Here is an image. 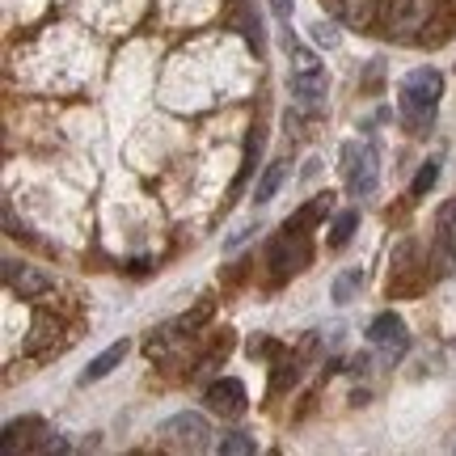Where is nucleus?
<instances>
[{"label": "nucleus", "mask_w": 456, "mask_h": 456, "mask_svg": "<svg viewBox=\"0 0 456 456\" xmlns=\"http://www.w3.org/2000/svg\"><path fill=\"white\" fill-rule=\"evenodd\" d=\"M258 152H262V131L254 127V131H249V140H245V161H241V174H237V186H232V191H241L245 182H249V174H254V161H258Z\"/></svg>", "instance_id": "aec40b11"}, {"label": "nucleus", "mask_w": 456, "mask_h": 456, "mask_svg": "<svg viewBox=\"0 0 456 456\" xmlns=\"http://www.w3.org/2000/svg\"><path fill=\"white\" fill-rule=\"evenodd\" d=\"M436 275H448L456 266V203L440 212V224H436Z\"/></svg>", "instance_id": "9d476101"}, {"label": "nucleus", "mask_w": 456, "mask_h": 456, "mask_svg": "<svg viewBox=\"0 0 456 456\" xmlns=\"http://www.w3.org/2000/svg\"><path fill=\"white\" fill-rule=\"evenodd\" d=\"M330 208H334V195H313L309 203L300 208V212L288 216V224H283V228H296V232H309L313 224H322V220H326Z\"/></svg>", "instance_id": "f8f14e48"}, {"label": "nucleus", "mask_w": 456, "mask_h": 456, "mask_svg": "<svg viewBox=\"0 0 456 456\" xmlns=\"http://www.w3.org/2000/svg\"><path fill=\"white\" fill-rule=\"evenodd\" d=\"M313 258L309 249V232H296V228H283L275 241H271V249H266V262L275 266V275H296V271H305Z\"/></svg>", "instance_id": "423d86ee"}, {"label": "nucleus", "mask_w": 456, "mask_h": 456, "mask_svg": "<svg viewBox=\"0 0 456 456\" xmlns=\"http://www.w3.org/2000/svg\"><path fill=\"white\" fill-rule=\"evenodd\" d=\"M216 452L220 456H254L258 452V444L249 440L245 431H224V436L216 440Z\"/></svg>", "instance_id": "dca6fc26"}, {"label": "nucleus", "mask_w": 456, "mask_h": 456, "mask_svg": "<svg viewBox=\"0 0 456 456\" xmlns=\"http://www.w3.org/2000/svg\"><path fill=\"white\" fill-rule=\"evenodd\" d=\"M283 178H288V161H271L266 169H262V178H258V186H254V203H271L275 199V191L283 186Z\"/></svg>", "instance_id": "4468645a"}, {"label": "nucleus", "mask_w": 456, "mask_h": 456, "mask_svg": "<svg viewBox=\"0 0 456 456\" xmlns=\"http://www.w3.org/2000/svg\"><path fill=\"white\" fill-rule=\"evenodd\" d=\"M338 169H342V182H346V195L351 199H368L380 182V157L368 140H346L338 152Z\"/></svg>", "instance_id": "f03ea898"}, {"label": "nucleus", "mask_w": 456, "mask_h": 456, "mask_svg": "<svg viewBox=\"0 0 456 456\" xmlns=\"http://www.w3.org/2000/svg\"><path fill=\"white\" fill-rule=\"evenodd\" d=\"M368 342H372L380 355L389 359V363H397V359L410 351V326L402 313H376L372 326H368Z\"/></svg>", "instance_id": "39448f33"}, {"label": "nucleus", "mask_w": 456, "mask_h": 456, "mask_svg": "<svg viewBox=\"0 0 456 456\" xmlns=\"http://www.w3.org/2000/svg\"><path fill=\"white\" fill-rule=\"evenodd\" d=\"M161 440L169 448H182V452H203V448H212V423L195 410H182L161 423Z\"/></svg>", "instance_id": "20e7f679"}, {"label": "nucleus", "mask_w": 456, "mask_h": 456, "mask_svg": "<svg viewBox=\"0 0 456 456\" xmlns=\"http://www.w3.org/2000/svg\"><path fill=\"white\" fill-rule=\"evenodd\" d=\"M359 288H363V271L351 266V271H342V275L334 279V300H338V305H351Z\"/></svg>", "instance_id": "a211bd4d"}, {"label": "nucleus", "mask_w": 456, "mask_h": 456, "mask_svg": "<svg viewBox=\"0 0 456 456\" xmlns=\"http://www.w3.org/2000/svg\"><path fill=\"white\" fill-rule=\"evenodd\" d=\"M376 9H380V0H338V13L346 26H372L376 21Z\"/></svg>", "instance_id": "2eb2a0df"}, {"label": "nucleus", "mask_w": 456, "mask_h": 456, "mask_svg": "<svg viewBox=\"0 0 456 456\" xmlns=\"http://www.w3.org/2000/svg\"><path fill=\"white\" fill-rule=\"evenodd\" d=\"M440 182V157H431V161H423V169L414 174V182H410V195L414 199H423L431 186Z\"/></svg>", "instance_id": "6ab92c4d"}, {"label": "nucleus", "mask_w": 456, "mask_h": 456, "mask_svg": "<svg viewBox=\"0 0 456 456\" xmlns=\"http://www.w3.org/2000/svg\"><path fill=\"white\" fill-rule=\"evenodd\" d=\"M355 228H359V212H338L334 216V224H330V245L342 249V245L355 237Z\"/></svg>", "instance_id": "f3484780"}, {"label": "nucleus", "mask_w": 456, "mask_h": 456, "mask_svg": "<svg viewBox=\"0 0 456 456\" xmlns=\"http://www.w3.org/2000/svg\"><path fill=\"white\" fill-rule=\"evenodd\" d=\"M127 351H131V342H127V338L110 342V346H106V351H102L98 359H89V368L81 372V385H98V380H106V376H110L114 368H118V363L127 359Z\"/></svg>", "instance_id": "9b49d317"}, {"label": "nucleus", "mask_w": 456, "mask_h": 456, "mask_svg": "<svg viewBox=\"0 0 456 456\" xmlns=\"http://www.w3.org/2000/svg\"><path fill=\"white\" fill-rule=\"evenodd\" d=\"M436 13V0H389V9H385V30L393 38H410V34H419L431 21Z\"/></svg>", "instance_id": "0eeeda50"}, {"label": "nucleus", "mask_w": 456, "mask_h": 456, "mask_svg": "<svg viewBox=\"0 0 456 456\" xmlns=\"http://www.w3.org/2000/svg\"><path fill=\"white\" fill-rule=\"evenodd\" d=\"M313 43H317V47H338L342 43L338 26H334V21H313Z\"/></svg>", "instance_id": "4be33fe9"}, {"label": "nucleus", "mask_w": 456, "mask_h": 456, "mask_svg": "<svg viewBox=\"0 0 456 456\" xmlns=\"http://www.w3.org/2000/svg\"><path fill=\"white\" fill-rule=\"evenodd\" d=\"M4 288L21 300H34V296L51 292V275H43L38 266H26L17 258H4Z\"/></svg>", "instance_id": "1a4fd4ad"}, {"label": "nucleus", "mask_w": 456, "mask_h": 456, "mask_svg": "<svg viewBox=\"0 0 456 456\" xmlns=\"http://www.w3.org/2000/svg\"><path fill=\"white\" fill-rule=\"evenodd\" d=\"M271 9H275V17L283 21V26L292 21V0H271Z\"/></svg>", "instance_id": "5701e85b"}, {"label": "nucleus", "mask_w": 456, "mask_h": 456, "mask_svg": "<svg viewBox=\"0 0 456 456\" xmlns=\"http://www.w3.org/2000/svg\"><path fill=\"white\" fill-rule=\"evenodd\" d=\"M288 77H292V94L305 110H317V106L326 102L330 77H326V64H322L313 51L292 47V72H288Z\"/></svg>", "instance_id": "7ed1b4c3"}, {"label": "nucleus", "mask_w": 456, "mask_h": 456, "mask_svg": "<svg viewBox=\"0 0 456 456\" xmlns=\"http://www.w3.org/2000/svg\"><path fill=\"white\" fill-rule=\"evenodd\" d=\"M203 402H208V410H216V414L237 419V414H245V406H249V393H245V385L237 380V376H224V380L208 385Z\"/></svg>", "instance_id": "6e6552de"}, {"label": "nucleus", "mask_w": 456, "mask_h": 456, "mask_svg": "<svg viewBox=\"0 0 456 456\" xmlns=\"http://www.w3.org/2000/svg\"><path fill=\"white\" fill-rule=\"evenodd\" d=\"M440 98H444V77L436 68H414V72L402 77V85H397V114H402L410 135H427L436 127Z\"/></svg>", "instance_id": "f257e3e1"}, {"label": "nucleus", "mask_w": 456, "mask_h": 456, "mask_svg": "<svg viewBox=\"0 0 456 456\" xmlns=\"http://www.w3.org/2000/svg\"><path fill=\"white\" fill-rule=\"evenodd\" d=\"M212 313H216L212 300H199V309H195V313H182L178 322H174V330H178V334H195V330L203 326V322H208Z\"/></svg>", "instance_id": "412c9836"}, {"label": "nucleus", "mask_w": 456, "mask_h": 456, "mask_svg": "<svg viewBox=\"0 0 456 456\" xmlns=\"http://www.w3.org/2000/svg\"><path fill=\"white\" fill-rule=\"evenodd\" d=\"M34 431H43V419H21V423H9L4 427V440H0V452L17 456V448H34V444H38V440H30Z\"/></svg>", "instance_id": "ddd939ff"}]
</instances>
